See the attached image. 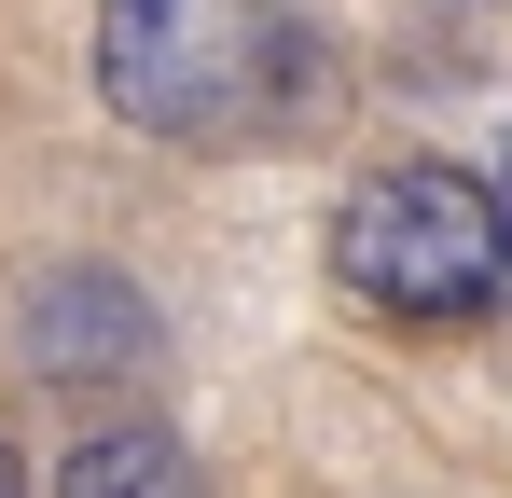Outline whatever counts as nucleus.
Returning <instances> with one entry per match:
<instances>
[{"label": "nucleus", "mask_w": 512, "mask_h": 498, "mask_svg": "<svg viewBox=\"0 0 512 498\" xmlns=\"http://www.w3.org/2000/svg\"><path fill=\"white\" fill-rule=\"evenodd\" d=\"M97 97L139 139H250L291 97L277 0H97Z\"/></svg>", "instance_id": "1"}, {"label": "nucleus", "mask_w": 512, "mask_h": 498, "mask_svg": "<svg viewBox=\"0 0 512 498\" xmlns=\"http://www.w3.org/2000/svg\"><path fill=\"white\" fill-rule=\"evenodd\" d=\"M333 277L374 305V319H485L512 291L499 263V208L471 166H374L360 194L333 208Z\"/></svg>", "instance_id": "2"}, {"label": "nucleus", "mask_w": 512, "mask_h": 498, "mask_svg": "<svg viewBox=\"0 0 512 498\" xmlns=\"http://www.w3.org/2000/svg\"><path fill=\"white\" fill-rule=\"evenodd\" d=\"M42 360H56V374H97V360H139V291H125L111 263H70V277L42 291Z\"/></svg>", "instance_id": "3"}, {"label": "nucleus", "mask_w": 512, "mask_h": 498, "mask_svg": "<svg viewBox=\"0 0 512 498\" xmlns=\"http://www.w3.org/2000/svg\"><path fill=\"white\" fill-rule=\"evenodd\" d=\"M56 498H194V457H180L167 429H84L70 443V471H56Z\"/></svg>", "instance_id": "4"}, {"label": "nucleus", "mask_w": 512, "mask_h": 498, "mask_svg": "<svg viewBox=\"0 0 512 498\" xmlns=\"http://www.w3.org/2000/svg\"><path fill=\"white\" fill-rule=\"evenodd\" d=\"M0 498H42V485H28V471H14V443H0Z\"/></svg>", "instance_id": "6"}, {"label": "nucleus", "mask_w": 512, "mask_h": 498, "mask_svg": "<svg viewBox=\"0 0 512 498\" xmlns=\"http://www.w3.org/2000/svg\"><path fill=\"white\" fill-rule=\"evenodd\" d=\"M485 208H499V263H512V153L485 166Z\"/></svg>", "instance_id": "5"}]
</instances>
